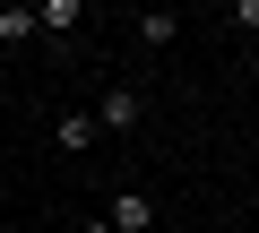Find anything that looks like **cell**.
I'll return each mask as SVG.
<instances>
[{"instance_id":"obj_6","label":"cell","mask_w":259,"mask_h":233,"mask_svg":"<svg viewBox=\"0 0 259 233\" xmlns=\"http://www.w3.org/2000/svg\"><path fill=\"white\" fill-rule=\"evenodd\" d=\"M173 35H182L173 9H147V18H139V43H173Z\"/></svg>"},{"instance_id":"obj_2","label":"cell","mask_w":259,"mask_h":233,"mask_svg":"<svg viewBox=\"0 0 259 233\" xmlns=\"http://www.w3.org/2000/svg\"><path fill=\"white\" fill-rule=\"evenodd\" d=\"M139 112H147V95H139V86H112V95L95 104V130H139Z\"/></svg>"},{"instance_id":"obj_3","label":"cell","mask_w":259,"mask_h":233,"mask_svg":"<svg viewBox=\"0 0 259 233\" xmlns=\"http://www.w3.org/2000/svg\"><path fill=\"white\" fill-rule=\"evenodd\" d=\"M52 138H61V156H87L104 130H95V112H61V121H52Z\"/></svg>"},{"instance_id":"obj_4","label":"cell","mask_w":259,"mask_h":233,"mask_svg":"<svg viewBox=\"0 0 259 233\" xmlns=\"http://www.w3.org/2000/svg\"><path fill=\"white\" fill-rule=\"evenodd\" d=\"M44 26H35V9H0V52H9V43H35Z\"/></svg>"},{"instance_id":"obj_7","label":"cell","mask_w":259,"mask_h":233,"mask_svg":"<svg viewBox=\"0 0 259 233\" xmlns=\"http://www.w3.org/2000/svg\"><path fill=\"white\" fill-rule=\"evenodd\" d=\"M78 233H112V224H104V216H95V224H78Z\"/></svg>"},{"instance_id":"obj_1","label":"cell","mask_w":259,"mask_h":233,"mask_svg":"<svg viewBox=\"0 0 259 233\" xmlns=\"http://www.w3.org/2000/svg\"><path fill=\"white\" fill-rule=\"evenodd\" d=\"M104 224H112V233H156V199H147V190H112Z\"/></svg>"},{"instance_id":"obj_5","label":"cell","mask_w":259,"mask_h":233,"mask_svg":"<svg viewBox=\"0 0 259 233\" xmlns=\"http://www.w3.org/2000/svg\"><path fill=\"white\" fill-rule=\"evenodd\" d=\"M35 26H44V35H69V26H78V0H44Z\"/></svg>"}]
</instances>
